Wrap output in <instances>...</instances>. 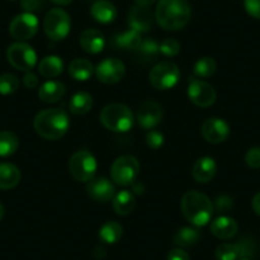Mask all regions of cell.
Listing matches in <instances>:
<instances>
[{"instance_id": "cell-1", "label": "cell", "mask_w": 260, "mask_h": 260, "mask_svg": "<svg viewBox=\"0 0 260 260\" xmlns=\"http://www.w3.org/2000/svg\"><path fill=\"white\" fill-rule=\"evenodd\" d=\"M154 17L166 31H179L189 23L191 8L187 0H159Z\"/></svg>"}, {"instance_id": "cell-2", "label": "cell", "mask_w": 260, "mask_h": 260, "mask_svg": "<svg viewBox=\"0 0 260 260\" xmlns=\"http://www.w3.org/2000/svg\"><path fill=\"white\" fill-rule=\"evenodd\" d=\"M180 207L186 221L195 227H203L208 224L214 212L211 199L198 190H190L185 192L182 195Z\"/></svg>"}, {"instance_id": "cell-3", "label": "cell", "mask_w": 260, "mask_h": 260, "mask_svg": "<svg viewBox=\"0 0 260 260\" xmlns=\"http://www.w3.org/2000/svg\"><path fill=\"white\" fill-rule=\"evenodd\" d=\"M71 121L67 112L60 109L42 110L35 116L34 127L36 133L47 141H57L67 134Z\"/></svg>"}, {"instance_id": "cell-4", "label": "cell", "mask_w": 260, "mask_h": 260, "mask_svg": "<svg viewBox=\"0 0 260 260\" xmlns=\"http://www.w3.org/2000/svg\"><path fill=\"white\" fill-rule=\"evenodd\" d=\"M100 120L106 129L115 133H125L134 124L132 110L124 104H111L102 109Z\"/></svg>"}, {"instance_id": "cell-5", "label": "cell", "mask_w": 260, "mask_h": 260, "mask_svg": "<svg viewBox=\"0 0 260 260\" xmlns=\"http://www.w3.org/2000/svg\"><path fill=\"white\" fill-rule=\"evenodd\" d=\"M141 171V165L137 157L132 154H124L117 157L111 166V179L120 186H127L134 184Z\"/></svg>"}, {"instance_id": "cell-6", "label": "cell", "mask_w": 260, "mask_h": 260, "mask_svg": "<svg viewBox=\"0 0 260 260\" xmlns=\"http://www.w3.org/2000/svg\"><path fill=\"white\" fill-rule=\"evenodd\" d=\"M72 21L64 9L54 8L49 11L44 19V31L52 41H61L71 32Z\"/></svg>"}, {"instance_id": "cell-7", "label": "cell", "mask_w": 260, "mask_h": 260, "mask_svg": "<svg viewBox=\"0 0 260 260\" xmlns=\"http://www.w3.org/2000/svg\"><path fill=\"white\" fill-rule=\"evenodd\" d=\"M180 79V69L175 62L161 61L149 72V82L158 91L174 88Z\"/></svg>"}, {"instance_id": "cell-8", "label": "cell", "mask_w": 260, "mask_h": 260, "mask_svg": "<svg viewBox=\"0 0 260 260\" xmlns=\"http://www.w3.org/2000/svg\"><path fill=\"white\" fill-rule=\"evenodd\" d=\"M69 171L77 181H91L97 171L96 158L88 151L76 152L69 159Z\"/></svg>"}, {"instance_id": "cell-9", "label": "cell", "mask_w": 260, "mask_h": 260, "mask_svg": "<svg viewBox=\"0 0 260 260\" xmlns=\"http://www.w3.org/2000/svg\"><path fill=\"white\" fill-rule=\"evenodd\" d=\"M7 59L13 68L22 72H29L37 62V54L34 47L26 42H14L7 50Z\"/></svg>"}, {"instance_id": "cell-10", "label": "cell", "mask_w": 260, "mask_h": 260, "mask_svg": "<svg viewBox=\"0 0 260 260\" xmlns=\"http://www.w3.org/2000/svg\"><path fill=\"white\" fill-rule=\"evenodd\" d=\"M39 31V19L34 13L18 14L12 19L9 24V32L12 37L18 41H27L32 39Z\"/></svg>"}, {"instance_id": "cell-11", "label": "cell", "mask_w": 260, "mask_h": 260, "mask_svg": "<svg viewBox=\"0 0 260 260\" xmlns=\"http://www.w3.org/2000/svg\"><path fill=\"white\" fill-rule=\"evenodd\" d=\"M187 96L189 100L199 107H209L216 102L217 93L213 87L202 79L192 77L187 86Z\"/></svg>"}, {"instance_id": "cell-12", "label": "cell", "mask_w": 260, "mask_h": 260, "mask_svg": "<svg viewBox=\"0 0 260 260\" xmlns=\"http://www.w3.org/2000/svg\"><path fill=\"white\" fill-rule=\"evenodd\" d=\"M96 77L101 83L115 84L119 83L125 76V65L115 57H109L100 62L94 69Z\"/></svg>"}, {"instance_id": "cell-13", "label": "cell", "mask_w": 260, "mask_h": 260, "mask_svg": "<svg viewBox=\"0 0 260 260\" xmlns=\"http://www.w3.org/2000/svg\"><path fill=\"white\" fill-rule=\"evenodd\" d=\"M202 136L208 143H222L230 137V125L223 119L209 117L202 125Z\"/></svg>"}, {"instance_id": "cell-14", "label": "cell", "mask_w": 260, "mask_h": 260, "mask_svg": "<svg viewBox=\"0 0 260 260\" xmlns=\"http://www.w3.org/2000/svg\"><path fill=\"white\" fill-rule=\"evenodd\" d=\"M162 107L154 101H146L141 105L137 114V120L139 125L146 130H152L161 122Z\"/></svg>"}, {"instance_id": "cell-15", "label": "cell", "mask_w": 260, "mask_h": 260, "mask_svg": "<svg viewBox=\"0 0 260 260\" xmlns=\"http://www.w3.org/2000/svg\"><path fill=\"white\" fill-rule=\"evenodd\" d=\"M87 192L89 198L99 203H106L115 197V186L106 177H96L88 181Z\"/></svg>"}, {"instance_id": "cell-16", "label": "cell", "mask_w": 260, "mask_h": 260, "mask_svg": "<svg viewBox=\"0 0 260 260\" xmlns=\"http://www.w3.org/2000/svg\"><path fill=\"white\" fill-rule=\"evenodd\" d=\"M152 21H153V16H152L149 7L136 6L132 8L129 13L130 28L139 34L149 31V28L152 27Z\"/></svg>"}, {"instance_id": "cell-17", "label": "cell", "mask_w": 260, "mask_h": 260, "mask_svg": "<svg viewBox=\"0 0 260 260\" xmlns=\"http://www.w3.org/2000/svg\"><path fill=\"white\" fill-rule=\"evenodd\" d=\"M82 49L88 54H100L105 49L106 40L104 34L96 28H87L82 32L79 39Z\"/></svg>"}, {"instance_id": "cell-18", "label": "cell", "mask_w": 260, "mask_h": 260, "mask_svg": "<svg viewBox=\"0 0 260 260\" xmlns=\"http://www.w3.org/2000/svg\"><path fill=\"white\" fill-rule=\"evenodd\" d=\"M217 172V165L212 157H201L195 161L192 166V177L195 181L201 182V184H207L212 181Z\"/></svg>"}, {"instance_id": "cell-19", "label": "cell", "mask_w": 260, "mask_h": 260, "mask_svg": "<svg viewBox=\"0 0 260 260\" xmlns=\"http://www.w3.org/2000/svg\"><path fill=\"white\" fill-rule=\"evenodd\" d=\"M239 231V224L232 217L221 216L214 219L211 224L212 235L221 240H230Z\"/></svg>"}, {"instance_id": "cell-20", "label": "cell", "mask_w": 260, "mask_h": 260, "mask_svg": "<svg viewBox=\"0 0 260 260\" xmlns=\"http://www.w3.org/2000/svg\"><path fill=\"white\" fill-rule=\"evenodd\" d=\"M67 87L62 82L49 81L45 82L39 89V97L42 102L46 104H55L64 97Z\"/></svg>"}, {"instance_id": "cell-21", "label": "cell", "mask_w": 260, "mask_h": 260, "mask_svg": "<svg viewBox=\"0 0 260 260\" xmlns=\"http://www.w3.org/2000/svg\"><path fill=\"white\" fill-rule=\"evenodd\" d=\"M91 14L94 21L102 24H107L116 19L117 11L114 4L107 0H99L91 7Z\"/></svg>"}, {"instance_id": "cell-22", "label": "cell", "mask_w": 260, "mask_h": 260, "mask_svg": "<svg viewBox=\"0 0 260 260\" xmlns=\"http://www.w3.org/2000/svg\"><path fill=\"white\" fill-rule=\"evenodd\" d=\"M21 181V171L13 164H0V190L16 187Z\"/></svg>"}, {"instance_id": "cell-23", "label": "cell", "mask_w": 260, "mask_h": 260, "mask_svg": "<svg viewBox=\"0 0 260 260\" xmlns=\"http://www.w3.org/2000/svg\"><path fill=\"white\" fill-rule=\"evenodd\" d=\"M112 207L119 216H129L136 208V198L129 190H121L112 198Z\"/></svg>"}, {"instance_id": "cell-24", "label": "cell", "mask_w": 260, "mask_h": 260, "mask_svg": "<svg viewBox=\"0 0 260 260\" xmlns=\"http://www.w3.org/2000/svg\"><path fill=\"white\" fill-rule=\"evenodd\" d=\"M64 71V62L61 57L55 56V55H49L44 57L39 64V72L45 78H56Z\"/></svg>"}, {"instance_id": "cell-25", "label": "cell", "mask_w": 260, "mask_h": 260, "mask_svg": "<svg viewBox=\"0 0 260 260\" xmlns=\"http://www.w3.org/2000/svg\"><path fill=\"white\" fill-rule=\"evenodd\" d=\"M93 72L94 68L93 65H92V62L87 59H82V57L74 59L73 61L69 64L68 68L69 76L79 82L88 81L92 77V74H93Z\"/></svg>"}, {"instance_id": "cell-26", "label": "cell", "mask_w": 260, "mask_h": 260, "mask_svg": "<svg viewBox=\"0 0 260 260\" xmlns=\"http://www.w3.org/2000/svg\"><path fill=\"white\" fill-rule=\"evenodd\" d=\"M202 235L199 230L194 229V227H181L177 230V232L174 236V244L177 247H191L194 246L197 242L201 240Z\"/></svg>"}, {"instance_id": "cell-27", "label": "cell", "mask_w": 260, "mask_h": 260, "mask_svg": "<svg viewBox=\"0 0 260 260\" xmlns=\"http://www.w3.org/2000/svg\"><path fill=\"white\" fill-rule=\"evenodd\" d=\"M93 106L92 96L87 92H77L69 102V110L74 115H84L89 112Z\"/></svg>"}, {"instance_id": "cell-28", "label": "cell", "mask_w": 260, "mask_h": 260, "mask_svg": "<svg viewBox=\"0 0 260 260\" xmlns=\"http://www.w3.org/2000/svg\"><path fill=\"white\" fill-rule=\"evenodd\" d=\"M122 236V227L121 224L115 221H109L99 231V237L105 244H116Z\"/></svg>"}, {"instance_id": "cell-29", "label": "cell", "mask_w": 260, "mask_h": 260, "mask_svg": "<svg viewBox=\"0 0 260 260\" xmlns=\"http://www.w3.org/2000/svg\"><path fill=\"white\" fill-rule=\"evenodd\" d=\"M116 47L124 50H138V47L142 44L141 34L134 29H129V31L124 32L121 35H117L114 40Z\"/></svg>"}, {"instance_id": "cell-30", "label": "cell", "mask_w": 260, "mask_h": 260, "mask_svg": "<svg viewBox=\"0 0 260 260\" xmlns=\"http://www.w3.org/2000/svg\"><path fill=\"white\" fill-rule=\"evenodd\" d=\"M19 139L13 132H0V157H9L17 152Z\"/></svg>"}, {"instance_id": "cell-31", "label": "cell", "mask_w": 260, "mask_h": 260, "mask_svg": "<svg viewBox=\"0 0 260 260\" xmlns=\"http://www.w3.org/2000/svg\"><path fill=\"white\" fill-rule=\"evenodd\" d=\"M217 71V62L213 57H202L194 65V74L197 78H209L213 76Z\"/></svg>"}, {"instance_id": "cell-32", "label": "cell", "mask_w": 260, "mask_h": 260, "mask_svg": "<svg viewBox=\"0 0 260 260\" xmlns=\"http://www.w3.org/2000/svg\"><path fill=\"white\" fill-rule=\"evenodd\" d=\"M19 88V79L14 74L4 73L0 76V94H12Z\"/></svg>"}, {"instance_id": "cell-33", "label": "cell", "mask_w": 260, "mask_h": 260, "mask_svg": "<svg viewBox=\"0 0 260 260\" xmlns=\"http://www.w3.org/2000/svg\"><path fill=\"white\" fill-rule=\"evenodd\" d=\"M237 245V249H239V255H240V259L241 257H252L256 252V242H255L254 239L249 236H245L242 237L240 241L236 242Z\"/></svg>"}, {"instance_id": "cell-34", "label": "cell", "mask_w": 260, "mask_h": 260, "mask_svg": "<svg viewBox=\"0 0 260 260\" xmlns=\"http://www.w3.org/2000/svg\"><path fill=\"white\" fill-rule=\"evenodd\" d=\"M217 260H239V249L236 244H222L216 250Z\"/></svg>"}, {"instance_id": "cell-35", "label": "cell", "mask_w": 260, "mask_h": 260, "mask_svg": "<svg viewBox=\"0 0 260 260\" xmlns=\"http://www.w3.org/2000/svg\"><path fill=\"white\" fill-rule=\"evenodd\" d=\"M180 50H181V45L175 39H166L159 45V52H162L165 56H176Z\"/></svg>"}, {"instance_id": "cell-36", "label": "cell", "mask_w": 260, "mask_h": 260, "mask_svg": "<svg viewBox=\"0 0 260 260\" xmlns=\"http://www.w3.org/2000/svg\"><path fill=\"white\" fill-rule=\"evenodd\" d=\"M138 51L143 56L154 57L157 52H159V45L154 40H142V44L138 47Z\"/></svg>"}, {"instance_id": "cell-37", "label": "cell", "mask_w": 260, "mask_h": 260, "mask_svg": "<svg viewBox=\"0 0 260 260\" xmlns=\"http://www.w3.org/2000/svg\"><path fill=\"white\" fill-rule=\"evenodd\" d=\"M164 142H165L164 134L157 132V130H149L148 133H147L146 143L151 149L161 148V147L164 146Z\"/></svg>"}, {"instance_id": "cell-38", "label": "cell", "mask_w": 260, "mask_h": 260, "mask_svg": "<svg viewBox=\"0 0 260 260\" xmlns=\"http://www.w3.org/2000/svg\"><path fill=\"white\" fill-rule=\"evenodd\" d=\"M245 162L250 169H260V147H252L245 154Z\"/></svg>"}, {"instance_id": "cell-39", "label": "cell", "mask_w": 260, "mask_h": 260, "mask_svg": "<svg viewBox=\"0 0 260 260\" xmlns=\"http://www.w3.org/2000/svg\"><path fill=\"white\" fill-rule=\"evenodd\" d=\"M244 7L249 16L260 19V0H244Z\"/></svg>"}, {"instance_id": "cell-40", "label": "cell", "mask_w": 260, "mask_h": 260, "mask_svg": "<svg viewBox=\"0 0 260 260\" xmlns=\"http://www.w3.org/2000/svg\"><path fill=\"white\" fill-rule=\"evenodd\" d=\"M234 207V202L229 195H219L216 201V208L218 212H226Z\"/></svg>"}, {"instance_id": "cell-41", "label": "cell", "mask_w": 260, "mask_h": 260, "mask_svg": "<svg viewBox=\"0 0 260 260\" xmlns=\"http://www.w3.org/2000/svg\"><path fill=\"white\" fill-rule=\"evenodd\" d=\"M21 7L27 13H34L41 8V0H22Z\"/></svg>"}, {"instance_id": "cell-42", "label": "cell", "mask_w": 260, "mask_h": 260, "mask_svg": "<svg viewBox=\"0 0 260 260\" xmlns=\"http://www.w3.org/2000/svg\"><path fill=\"white\" fill-rule=\"evenodd\" d=\"M167 260H190L189 254L181 247L172 249L167 255Z\"/></svg>"}, {"instance_id": "cell-43", "label": "cell", "mask_w": 260, "mask_h": 260, "mask_svg": "<svg viewBox=\"0 0 260 260\" xmlns=\"http://www.w3.org/2000/svg\"><path fill=\"white\" fill-rule=\"evenodd\" d=\"M23 83L27 88H36L37 84H39V78L35 73L32 72H27L26 76L23 78Z\"/></svg>"}, {"instance_id": "cell-44", "label": "cell", "mask_w": 260, "mask_h": 260, "mask_svg": "<svg viewBox=\"0 0 260 260\" xmlns=\"http://www.w3.org/2000/svg\"><path fill=\"white\" fill-rule=\"evenodd\" d=\"M251 207L252 209H254L255 213L260 217V191L254 195V198H252V202H251Z\"/></svg>"}, {"instance_id": "cell-45", "label": "cell", "mask_w": 260, "mask_h": 260, "mask_svg": "<svg viewBox=\"0 0 260 260\" xmlns=\"http://www.w3.org/2000/svg\"><path fill=\"white\" fill-rule=\"evenodd\" d=\"M137 3V6H142V7H151L152 4L156 2V0H134Z\"/></svg>"}, {"instance_id": "cell-46", "label": "cell", "mask_w": 260, "mask_h": 260, "mask_svg": "<svg viewBox=\"0 0 260 260\" xmlns=\"http://www.w3.org/2000/svg\"><path fill=\"white\" fill-rule=\"evenodd\" d=\"M52 3H55V4H57V6H69V4L72 3V2H73V0H51Z\"/></svg>"}, {"instance_id": "cell-47", "label": "cell", "mask_w": 260, "mask_h": 260, "mask_svg": "<svg viewBox=\"0 0 260 260\" xmlns=\"http://www.w3.org/2000/svg\"><path fill=\"white\" fill-rule=\"evenodd\" d=\"M3 217H4V207L2 206V203H0V221H2Z\"/></svg>"}, {"instance_id": "cell-48", "label": "cell", "mask_w": 260, "mask_h": 260, "mask_svg": "<svg viewBox=\"0 0 260 260\" xmlns=\"http://www.w3.org/2000/svg\"><path fill=\"white\" fill-rule=\"evenodd\" d=\"M239 260H250V259H247V257H241V259H239Z\"/></svg>"}]
</instances>
